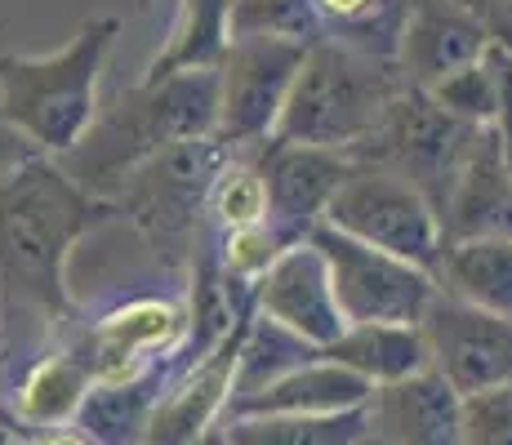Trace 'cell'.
I'll list each match as a JSON object with an SVG mask.
<instances>
[{
	"label": "cell",
	"mask_w": 512,
	"mask_h": 445,
	"mask_svg": "<svg viewBox=\"0 0 512 445\" xmlns=\"http://www.w3.org/2000/svg\"><path fill=\"white\" fill-rule=\"evenodd\" d=\"M116 214L107 201L76 187L58 161L36 156L9 183H0V290L9 303L41 316H63L72 308L67 294V259Z\"/></svg>",
	"instance_id": "obj_1"
},
{
	"label": "cell",
	"mask_w": 512,
	"mask_h": 445,
	"mask_svg": "<svg viewBox=\"0 0 512 445\" xmlns=\"http://www.w3.org/2000/svg\"><path fill=\"white\" fill-rule=\"evenodd\" d=\"M214 134H219V67H201L125 89L107 112H98L90 138L58 165L76 187L98 201H112L116 187L147 161Z\"/></svg>",
	"instance_id": "obj_2"
},
{
	"label": "cell",
	"mask_w": 512,
	"mask_h": 445,
	"mask_svg": "<svg viewBox=\"0 0 512 445\" xmlns=\"http://www.w3.org/2000/svg\"><path fill=\"white\" fill-rule=\"evenodd\" d=\"M125 32L121 14H94L54 54H0V116L45 161H67L98 121V81Z\"/></svg>",
	"instance_id": "obj_3"
},
{
	"label": "cell",
	"mask_w": 512,
	"mask_h": 445,
	"mask_svg": "<svg viewBox=\"0 0 512 445\" xmlns=\"http://www.w3.org/2000/svg\"><path fill=\"white\" fill-rule=\"evenodd\" d=\"M401 89L406 81L397 63H383V58L326 36L303 58L272 143L357 152L374 138Z\"/></svg>",
	"instance_id": "obj_4"
},
{
	"label": "cell",
	"mask_w": 512,
	"mask_h": 445,
	"mask_svg": "<svg viewBox=\"0 0 512 445\" xmlns=\"http://www.w3.org/2000/svg\"><path fill=\"white\" fill-rule=\"evenodd\" d=\"M236 147L223 138H192L143 170H134L112 192V210L130 214V223L147 236L156 254L174 267H192V259L205 245V227H210V192L219 174L228 170Z\"/></svg>",
	"instance_id": "obj_5"
},
{
	"label": "cell",
	"mask_w": 512,
	"mask_h": 445,
	"mask_svg": "<svg viewBox=\"0 0 512 445\" xmlns=\"http://www.w3.org/2000/svg\"><path fill=\"white\" fill-rule=\"evenodd\" d=\"M326 223L357 236L361 245H374L392 259H406L437 276L441 250H446L441 214L406 178L374 170V165H357V174L334 196Z\"/></svg>",
	"instance_id": "obj_6"
},
{
	"label": "cell",
	"mask_w": 512,
	"mask_h": 445,
	"mask_svg": "<svg viewBox=\"0 0 512 445\" xmlns=\"http://www.w3.org/2000/svg\"><path fill=\"white\" fill-rule=\"evenodd\" d=\"M308 241L326 254L334 299L348 325H423V316L441 294L432 272L392 259L374 245H361L357 236L330 223H321Z\"/></svg>",
	"instance_id": "obj_7"
},
{
	"label": "cell",
	"mask_w": 512,
	"mask_h": 445,
	"mask_svg": "<svg viewBox=\"0 0 512 445\" xmlns=\"http://www.w3.org/2000/svg\"><path fill=\"white\" fill-rule=\"evenodd\" d=\"M472 134L477 130L446 116L423 89H401L397 103L383 116V125L374 130V138L348 156L357 165H374V170H388L406 178V183H415L441 214Z\"/></svg>",
	"instance_id": "obj_8"
},
{
	"label": "cell",
	"mask_w": 512,
	"mask_h": 445,
	"mask_svg": "<svg viewBox=\"0 0 512 445\" xmlns=\"http://www.w3.org/2000/svg\"><path fill=\"white\" fill-rule=\"evenodd\" d=\"M312 45L281 36H232L219 58V134L228 147L272 143L285 98Z\"/></svg>",
	"instance_id": "obj_9"
},
{
	"label": "cell",
	"mask_w": 512,
	"mask_h": 445,
	"mask_svg": "<svg viewBox=\"0 0 512 445\" xmlns=\"http://www.w3.org/2000/svg\"><path fill=\"white\" fill-rule=\"evenodd\" d=\"M419 330L428 343L432 370L459 397L512 388V316L481 312L472 303L437 294Z\"/></svg>",
	"instance_id": "obj_10"
},
{
	"label": "cell",
	"mask_w": 512,
	"mask_h": 445,
	"mask_svg": "<svg viewBox=\"0 0 512 445\" xmlns=\"http://www.w3.org/2000/svg\"><path fill=\"white\" fill-rule=\"evenodd\" d=\"M357 174V161L348 152L330 147H290L263 143V187H268V227L277 241L303 245L326 223L334 196Z\"/></svg>",
	"instance_id": "obj_11"
},
{
	"label": "cell",
	"mask_w": 512,
	"mask_h": 445,
	"mask_svg": "<svg viewBox=\"0 0 512 445\" xmlns=\"http://www.w3.org/2000/svg\"><path fill=\"white\" fill-rule=\"evenodd\" d=\"M490 32L468 0H406L397 36V72L406 89H437L455 72L481 63Z\"/></svg>",
	"instance_id": "obj_12"
},
{
	"label": "cell",
	"mask_w": 512,
	"mask_h": 445,
	"mask_svg": "<svg viewBox=\"0 0 512 445\" xmlns=\"http://www.w3.org/2000/svg\"><path fill=\"white\" fill-rule=\"evenodd\" d=\"M254 308L268 321L285 325L290 334H299L303 343H312L317 352L339 343L348 330L339 299H334L330 263L312 241L290 245L272 259L268 272L254 281Z\"/></svg>",
	"instance_id": "obj_13"
},
{
	"label": "cell",
	"mask_w": 512,
	"mask_h": 445,
	"mask_svg": "<svg viewBox=\"0 0 512 445\" xmlns=\"http://www.w3.org/2000/svg\"><path fill=\"white\" fill-rule=\"evenodd\" d=\"M250 321L236 325L205 361L187 365L183 379L156 401L152 428H147V445H196L214 428L219 414H228L232 392H236V365H241V348H245V334H250Z\"/></svg>",
	"instance_id": "obj_14"
},
{
	"label": "cell",
	"mask_w": 512,
	"mask_h": 445,
	"mask_svg": "<svg viewBox=\"0 0 512 445\" xmlns=\"http://www.w3.org/2000/svg\"><path fill=\"white\" fill-rule=\"evenodd\" d=\"M441 232L446 241L472 236H512V174L504 161L499 130H477L441 205Z\"/></svg>",
	"instance_id": "obj_15"
},
{
	"label": "cell",
	"mask_w": 512,
	"mask_h": 445,
	"mask_svg": "<svg viewBox=\"0 0 512 445\" xmlns=\"http://www.w3.org/2000/svg\"><path fill=\"white\" fill-rule=\"evenodd\" d=\"M183 339H187V312L174 308V303L143 299L90 325L81 356L90 361L94 383H112L147 374V356L174 352Z\"/></svg>",
	"instance_id": "obj_16"
},
{
	"label": "cell",
	"mask_w": 512,
	"mask_h": 445,
	"mask_svg": "<svg viewBox=\"0 0 512 445\" xmlns=\"http://www.w3.org/2000/svg\"><path fill=\"white\" fill-rule=\"evenodd\" d=\"M370 423L383 445H464V397L437 370H423L374 392Z\"/></svg>",
	"instance_id": "obj_17"
},
{
	"label": "cell",
	"mask_w": 512,
	"mask_h": 445,
	"mask_svg": "<svg viewBox=\"0 0 512 445\" xmlns=\"http://www.w3.org/2000/svg\"><path fill=\"white\" fill-rule=\"evenodd\" d=\"M370 401H374V388L361 374L317 356V361L290 370L285 379L268 383L254 397L232 401L228 419H259V414H343V410H366Z\"/></svg>",
	"instance_id": "obj_18"
},
{
	"label": "cell",
	"mask_w": 512,
	"mask_h": 445,
	"mask_svg": "<svg viewBox=\"0 0 512 445\" xmlns=\"http://www.w3.org/2000/svg\"><path fill=\"white\" fill-rule=\"evenodd\" d=\"M321 356L343 365V370L361 374L374 392L432 370V356H428L419 325H348L343 339L330 343Z\"/></svg>",
	"instance_id": "obj_19"
},
{
	"label": "cell",
	"mask_w": 512,
	"mask_h": 445,
	"mask_svg": "<svg viewBox=\"0 0 512 445\" xmlns=\"http://www.w3.org/2000/svg\"><path fill=\"white\" fill-rule=\"evenodd\" d=\"M441 294L481 312L512 316V236H472L446 241L437 263Z\"/></svg>",
	"instance_id": "obj_20"
},
{
	"label": "cell",
	"mask_w": 512,
	"mask_h": 445,
	"mask_svg": "<svg viewBox=\"0 0 512 445\" xmlns=\"http://www.w3.org/2000/svg\"><path fill=\"white\" fill-rule=\"evenodd\" d=\"M156 401H161V374L147 370L134 379L94 383L76 410V428L94 445H147Z\"/></svg>",
	"instance_id": "obj_21"
},
{
	"label": "cell",
	"mask_w": 512,
	"mask_h": 445,
	"mask_svg": "<svg viewBox=\"0 0 512 445\" xmlns=\"http://www.w3.org/2000/svg\"><path fill=\"white\" fill-rule=\"evenodd\" d=\"M228 45H232V0H179L170 41L152 58L143 81H170L179 72L219 67Z\"/></svg>",
	"instance_id": "obj_22"
},
{
	"label": "cell",
	"mask_w": 512,
	"mask_h": 445,
	"mask_svg": "<svg viewBox=\"0 0 512 445\" xmlns=\"http://www.w3.org/2000/svg\"><path fill=\"white\" fill-rule=\"evenodd\" d=\"M90 388H94V370L81 356V348L45 356L41 365H32V374H27L23 388H18L14 419L23 423V428L54 432L58 423L76 419V410H81V401Z\"/></svg>",
	"instance_id": "obj_23"
},
{
	"label": "cell",
	"mask_w": 512,
	"mask_h": 445,
	"mask_svg": "<svg viewBox=\"0 0 512 445\" xmlns=\"http://www.w3.org/2000/svg\"><path fill=\"white\" fill-rule=\"evenodd\" d=\"M232 445H366L374 423L366 410L343 414H259L223 423Z\"/></svg>",
	"instance_id": "obj_24"
},
{
	"label": "cell",
	"mask_w": 512,
	"mask_h": 445,
	"mask_svg": "<svg viewBox=\"0 0 512 445\" xmlns=\"http://www.w3.org/2000/svg\"><path fill=\"white\" fill-rule=\"evenodd\" d=\"M321 27L330 41H343L383 63H397V36L406 0H317Z\"/></svg>",
	"instance_id": "obj_25"
},
{
	"label": "cell",
	"mask_w": 512,
	"mask_h": 445,
	"mask_svg": "<svg viewBox=\"0 0 512 445\" xmlns=\"http://www.w3.org/2000/svg\"><path fill=\"white\" fill-rule=\"evenodd\" d=\"M317 356L321 352L312 348V343H303L299 334H290L285 325H277V321H268V316L254 312L250 334H245V348H241V365H236V392H232V401L254 397V392H263L268 383L285 379L290 370L317 361Z\"/></svg>",
	"instance_id": "obj_26"
},
{
	"label": "cell",
	"mask_w": 512,
	"mask_h": 445,
	"mask_svg": "<svg viewBox=\"0 0 512 445\" xmlns=\"http://www.w3.org/2000/svg\"><path fill=\"white\" fill-rule=\"evenodd\" d=\"M268 223V187H263V143L236 147L228 170L210 192V227L219 236Z\"/></svg>",
	"instance_id": "obj_27"
},
{
	"label": "cell",
	"mask_w": 512,
	"mask_h": 445,
	"mask_svg": "<svg viewBox=\"0 0 512 445\" xmlns=\"http://www.w3.org/2000/svg\"><path fill=\"white\" fill-rule=\"evenodd\" d=\"M232 36H281L317 45L326 41L317 0H232Z\"/></svg>",
	"instance_id": "obj_28"
},
{
	"label": "cell",
	"mask_w": 512,
	"mask_h": 445,
	"mask_svg": "<svg viewBox=\"0 0 512 445\" xmlns=\"http://www.w3.org/2000/svg\"><path fill=\"white\" fill-rule=\"evenodd\" d=\"M428 98L446 116H455L459 125H468V130H495L499 125L495 81H490L486 54H481V63H472V67H464V72L450 76V81H441L437 89H428Z\"/></svg>",
	"instance_id": "obj_29"
},
{
	"label": "cell",
	"mask_w": 512,
	"mask_h": 445,
	"mask_svg": "<svg viewBox=\"0 0 512 445\" xmlns=\"http://www.w3.org/2000/svg\"><path fill=\"white\" fill-rule=\"evenodd\" d=\"M464 445H512V388L464 397Z\"/></svg>",
	"instance_id": "obj_30"
},
{
	"label": "cell",
	"mask_w": 512,
	"mask_h": 445,
	"mask_svg": "<svg viewBox=\"0 0 512 445\" xmlns=\"http://www.w3.org/2000/svg\"><path fill=\"white\" fill-rule=\"evenodd\" d=\"M36 161V152H32V143H27L23 134L14 130V125L0 116V183H9L23 165H32Z\"/></svg>",
	"instance_id": "obj_31"
},
{
	"label": "cell",
	"mask_w": 512,
	"mask_h": 445,
	"mask_svg": "<svg viewBox=\"0 0 512 445\" xmlns=\"http://www.w3.org/2000/svg\"><path fill=\"white\" fill-rule=\"evenodd\" d=\"M0 445H32V441H27V428L14 419V414H5V410H0Z\"/></svg>",
	"instance_id": "obj_32"
},
{
	"label": "cell",
	"mask_w": 512,
	"mask_h": 445,
	"mask_svg": "<svg viewBox=\"0 0 512 445\" xmlns=\"http://www.w3.org/2000/svg\"><path fill=\"white\" fill-rule=\"evenodd\" d=\"M41 445H94L90 437H85L81 428H54V432H45Z\"/></svg>",
	"instance_id": "obj_33"
},
{
	"label": "cell",
	"mask_w": 512,
	"mask_h": 445,
	"mask_svg": "<svg viewBox=\"0 0 512 445\" xmlns=\"http://www.w3.org/2000/svg\"><path fill=\"white\" fill-rule=\"evenodd\" d=\"M196 445H232V441H228V432H223V428H210Z\"/></svg>",
	"instance_id": "obj_34"
},
{
	"label": "cell",
	"mask_w": 512,
	"mask_h": 445,
	"mask_svg": "<svg viewBox=\"0 0 512 445\" xmlns=\"http://www.w3.org/2000/svg\"><path fill=\"white\" fill-rule=\"evenodd\" d=\"M504 138V134H499ZM504 161H508V174H512V138H504Z\"/></svg>",
	"instance_id": "obj_35"
},
{
	"label": "cell",
	"mask_w": 512,
	"mask_h": 445,
	"mask_svg": "<svg viewBox=\"0 0 512 445\" xmlns=\"http://www.w3.org/2000/svg\"><path fill=\"white\" fill-rule=\"evenodd\" d=\"M366 445H370V441H366ZM374 445H383V441H379V437H374Z\"/></svg>",
	"instance_id": "obj_36"
},
{
	"label": "cell",
	"mask_w": 512,
	"mask_h": 445,
	"mask_svg": "<svg viewBox=\"0 0 512 445\" xmlns=\"http://www.w3.org/2000/svg\"><path fill=\"white\" fill-rule=\"evenodd\" d=\"M499 5H512V0H499Z\"/></svg>",
	"instance_id": "obj_37"
}]
</instances>
